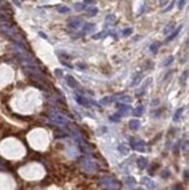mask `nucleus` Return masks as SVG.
Instances as JSON below:
<instances>
[{"label":"nucleus","instance_id":"obj_24","mask_svg":"<svg viewBox=\"0 0 189 190\" xmlns=\"http://www.w3.org/2000/svg\"><path fill=\"white\" fill-rule=\"evenodd\" d=\"M186 1H187V0H180V1H179V8H180V10H182V8H183V6H184Z\"/></svg>","mask_w":189,"mask_h":190},{"label":"nucleus","instance_id":"obj_2","mask_svg":"<svg viewBox=\"0 0 189 190\" xmlns=\"http://www.w3.org/2000/svg\"><path fill=\"white\" fill-rule=\"evenodd\" d=\"M82 25H83V20L79 19V18H73V19L69 20V26L71 28H78Z\"/></svg>","mask_w":189,"mask_h":190},{"label":"nucleus","instance_id":"obj_17","mask_svg":"<svg viewBox=\"0 0 189 190\" xmlns=\"http://www.w3.org/2000/svg\"><path fill=\"white\" fill-rule=\"evenodd\" d=\"M159 47H160V42H154V43H153V44L149 47V49H151L153 53H155V51L158 50V48H159Z\"/></svg>","mask_w":189,"mask_h":190},{"label":"nucleus","instance_id":"obj_3","mask_svg":"<svg viewBox=\"0 0 189 190\" xmlns=\"http://www.w3.org/2000/svg\"><path fill=\"white\" fill-rule=\"evenodd\" d=\"M147 163H148V161H147L146 157H144V156H140V157H138V159H137V165H138V167L140 169H145L147 167Z\"/></svg>","mask_w":189,"mask_h":190},{"label":"nucleus","instance_id":"obj_14","mask_svg":"<svg viewBox=\"0 0 189 190\" xmlns=\"http://www.w3.org/2000/svg\"><path fill=\"white\" fill-rule=\"evenodd\" d=\"M142 112H144V106H142V105H140V106H138V107L134 110V116L140 117V116L142 114Z\"/></svg>","mask_w":189,"mask_h":190},{"label":"nucleus","instance_id":"obj_30","mask_svg":"<svg viewBox=\"0 0 189 190\" xmlns=\"http://www.w3.org/2000/svg\"><path fill=\"white\" fill-rule=\"evenodd\" d=\"M184 180L188 181V170H184Z\"/></svg>","mask_w":189,"mask_h":190},{"label":"nucleus","instance_id":"obj_21","mask_svg":"<svg viewBox=\"0 0 189 190\" xmlns=\"http://www.w3.org/2000/svg\"><path fill=\"white\" fill-rule=\"evenodd\" d=\"M123 34H124V36H129V35H131V34H132V28H127V29H124Z\"/></svg>","mask_w":189,"mask_h":190},{"label":"nucleus","instance_id":"obj_31","mask_svg":"<svg viewBox=\"0 0 189 190\" xmlns=\"http://www.w3.org/2000/svg\"><path fill=\"white\" fill-rule=\"evenodd\" d=\"M136 190H142V189H141V188H138V189H136Z\"/></svg>","mask_w":189,"mask_h":190},{"label":"nucleus","instance_id":"obj_7","mask_svg":"<svg viewBox=\"0 0 189 190\" xmlns=\"http://www.w3.org/2000/svg\"><path fill=\"white\" fill-rule=\"evenodd\" d=\"M129 126H130V128H132V130H138L140 127V121L138 119H132V120H130Z\"/></svg>","mask_w":189,"mask_h":190},{"label":"nucleus","instance_id":"obj_20","mask_svg":"<svg viewBox=\"0 0 189 190\" xmlns=\"http://www.w3.org/2000/svg\"><path fill=\"white\" fill-rule=\"evenodd\" d=\"M75 8H76L77 11H82V10L85 8V5H84V4H79V3H77V4H75Z\"/></svg>","mask_w":189,"mask_h":190},{"label":"nucleus","instance_id":"obj_10","mask_svg":"<svg viewBox=\"0 0 189 190\" xmlns=\"http://www.w3.org/2000/svg\"><path fill=\"white\" fill-rule=\"evenodd\" d=\"M174 26H175V25H174L173 22L168 23V25L165 27V29H164V34H165V35H168L172 30H174Z\"/></svg>","mask_w":189,"mask_h":190},{"label":"nucleus","instance_id":"obj_18","mask_svg":"<svg viewBox=\"0 0 189 190\" xmlns=\"http://www.w3.org/2000/svg\"><path fill=\"white\" fill-rule=\"evenodd\" d=\"M76 100H77L78 104H81V105H85V100H84V98L81 97V96H78V94H76Z\"/></svg>","mask_w":189,"mask_h":190},{"label":"nucleus","instance_id":"obj_8","mask_svg":"<svg viewBox=\"0 0 189 190\" xmlns=\"http://www.w3.org/2000/svg\"><path fill=\"white\" fill-rule=\"evenodd\" d=\"M94 28H96L94 23H85L83 27V30H84V33H91V31L94 30Z\"/></svg>","mask_w":189,"mask_h":190},{"label":"nucleus","instance_id":"obj_16","mask_svg":"<svg viewBox=\"0 0 189 190\" xmlns=\"http://www.w3.org/2000/svg\"><path fill=\"white\" fill-rule=\"evenodd\" d=\"M57 10H58V12H60V13H68V12L70 11V8H69V7H67V6H58V7H57Z\"/></svg>","mask_w":189,"mask_h":190},{"label":"nucleus","instance_id":"obj_9","mask_svg":"<svg viewBox=\"0 0 189 190\" xmlns=\"http://www.w3.org/2000/svg\"><path fill=\"white\" fill-rule=\"evenodd\" d=\"M181 29H182V26H180V27H177V28L175 29V31H172V35L167 38V41H172V40H173L174 38H176V36H177V34H179V33H180V31H181Z\"/></svg>","mask_w":189,"mask_h":190},{"label":"nucleus","instance_id":"obj_6","mask_svg":"<svg viewBox=\"0 0 189 190\" xmlns=\"http://www.w3.org/2000/svg\"><path fill=\"white\" fill-rule=\"evenodd\" d=\"M55 122H57V124H61V125H66L67 124V120H66V118H63L62 116H58V114H56V116H53V118H51Z\"/></svg>","mask_w":189,"mask_h":190},{"label":"nucleus","instance_id":"obj_23","mask_svg":"<svg viewBox=\"0 0 189 190\" xmlns=\"http://www.w3.org/2000/svg\"><path fill=\"white\" fill-rule=\"evenodd\" d=\"M96 4V0H84V5H93Z\"/></svg>","mask_w":189,"mask_h":190},{"label":"nucleus","instance_id":"obj_5","mask_svg":"<svg viewBox=\"0 0 189 190\" xmlns=\"http://www.w3.org/2000/svg\"><path fill=\"white\" fill-rule=\"evenodd\" d=\"M142 183L149 189V190H152V189H154V187H155V184H154V182L151 180V178H148V177H144L142 178Z\"/></svg>","mask_w":189,"mask_h":190},{"label":"nucleus","instance_id":"obj_15","mask_svg":"<svg viewBox=\"0 0 189 190\" xmlns=\"http://www.w3.org/2000/svg\"><path fill=\"white\" fill-rule=\"evenodd\" d=\"M97 12H98V10L96 8V7H90L89 10H88V14L90 15V16H94L97 14Z\"/></svg>","mask_w":189,"mask_h":190},{"label":"nucleus","instance_id":"obj_1","mask_svg":"<svg viewBox=\"0 0 189 190\" xmlns=\"http://www.w3.org/2000/svg\"><path fill=\"white\" fill-rule=\"evenodd\" d=\"M130 145L133 149L136 150H139V152H146V144L140 140V139H134V138H131L130 139Z\"/></svg>","mask_w":189,"mask_h":190},{"label":"nucleus","instance_id":"obj_25","mask_svg":"<svg viewBox=\"0 0 189 190\" xmlns=\"http://www.w3.org/2000/svg\"><path fill=\"white\" fill-rule=\"evenodd\" d=\"M173 190H183V187L181 184H175L173 187Z\"/></svg>","mask_w":189,"mask_h":190},{"label":"nucleus","instance_id":"obj_4","mask_svg":"<svg viewBox=\"0 0 189 190\" xmlns=\"http://www.w3.org/2000/svg\"><path fill=\"white\" fill-rule=\"evenodd\" d=\"M118 109H119V112L121 114H127L131 110V106H127L125 104H118Z\"/></svg>","mask_w":189,"mask_h":190},{"label":"nucleus","instance_id":"obj_13","mask_svg":"<svg viewBox=\"0 0 189 190\" xmlns=\"http://www.w3.org/2000/svg\"><path fill=\"white\" fill-rule=\"evenodd\" d=\"M118 150L121 153V154H124V155H127V153H129V148H127V146H119L118 147Z\"/></svg>","mask_w":189,"mask_h":190},{"label":"nucleus","instance_id":"obj_29","mask_svg":"<svg viewBox=\"0 0 189 190\" xmlns=\"http://www.w3.org/2000/svg\"><path fill=\"white\" fill-rule=\"evenodd\" d=\"M159 1H160L161 5H166V4L168 3V0H159Z\"/></svg>","mask_w":189,"mask_h":190},{"label":"nucleus","instance_id":"obj_28","mask_svg":"<svg viewBox=\"0 0 189 190\" xmlns=\"http://www.w3.org/2000/svg\"><path fill=\"white\" fill-rule=\"evenodd\" d=\"M168 176H169V170H166V172L162 173V177H164V178H167Z\"/></svg>","mask_w":189,"mask_h":190},{"label":"nucleus","instance_id":"obj_26","mask_svg":"<svg viewBox=\"0 0 189 190\" xmlns=\"http://www.w3.org/2000/svg\"><path fill=\"white\" fill-rule=\"evenodd\" d=\"M113 20H114V16H112V15H110V16H108V18H106L108 23H112V22H113Z\"/></svg>","mask_w":189,"mask_h":190},{"label":"nucleus","instance_id":"obj_32","mask_svg":"<svg viewBox=\"0 0 189 190\" xmlns=\"http://www.w3.org/2000/svg\"><path fill=\"white\" fill-rule=\"evenodd\" d=\"M0 5H1V0H0Z\"/></svg>","mask_w":189,"mask_h":190},{"label":"nucleus","instance_id":"obj_22","mask_svg":"<svg viewBox=\"0 0 189 190\" xmlns=\"http://www.w3.org/2000/svg\"><path fill=\"white\" fill-rule=\"evenodd\" d=\"M172 61H174V57H173V56H169V57H168V58L165 61V63H164V64L167 67V66H169L171 63H172Z\"/></svg>","mask_w":189,"mask_h":190},{"label":"nucleus","instance_id":"obj_19","mask_svg":"<svg viewBox=\"0 0 189 190\" xmlns=\"http://www.w3.org/2000/svg\"><path fill=\"white\" fill-rule=\"evenodd\" d=\"M134 183H136V180H134L133 177L129 176L127 178H126V184H129V185H132V184H134Z\"/></svg>","mask_w":189,"mask_h":190},{"label":"nucleus","instance_id":"obj_12","mask_svg":"<svg viewBox=\"0 0 189 190\" xmlns=\"http://www.w3.org/2000/svg\"><path fill=\"white\" fill-rule=\"evenodd\" d=\"M183 111H184V109L183 107H181V109H179L176 112H175V114H174V118H173V120L174 121H177L180 118H181V116H182V113H183Z\"/></svg>","mask_w":189,"mask_h":190},{"label":"nucleus","instance_id":"obj_27","mask_svg":"<svg viewBox=\"0 0 189 190\" xmlns=\"http://www.w3.org/2000/svg\"><path fill=\"white\" fill-rule=\"evenodd\" d=\"M119 117H120L119 114H116V116H112V117H111V120H112V121H119Z\"/></svg>","mask_w":189,"mask_h":190},{"label":"nucleus","instance_id":"obj_11","mask_svg":"<svg viewBox=\"0 0 189 190\" xmlns=\"http://www.w3.org/2000/svg\"><path fill=\"white\" fill-rule=\"evenodd\" d=\"M67 79H68V84H69V86H71V87H76L77 86V82L75 81V78L73 77V76H67Z\"/></svg>","mask_w":189,"mask_h":190}]
</instances>
